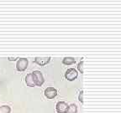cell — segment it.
<instances>
[{
    "instance_id": "obj_1",
    "label": "cell",
    "mask_w": 121,
    "mask_h": 113,
    "mask_svg": "<svg viewBox=\"0 0 121 113\" xmlns=\"http://www.w3.org/2000/svg\"><path fill=\"white\" fill-rule=\"evenodd\" d=\"M78 76V73L77 70H75L74 68H70L65 73V78L69 81H75Z\"/></svg>"
},
{
    "instance_id": "obj_2",
    "label": "cell",
    "mask_w": 121,
    "mask_h": 113,
    "mask_svg": "<svg viewBox=\"0 0 121 113\" xmlns=\"http://www.w3.org/2000/svg\"><path fill=\"white\" fill-rule=\"evenodd\" d=\"M29 61L26 58H19L16 64V69L18 71H25L28 67Z\"/></svg>"
},
{
    "instance_id": "obj_3",
    "label": "cell",
    "mask_w": 121,
    "mask_h": 113,
    "mask_svg": "<svg viewBox=\"0 0 121 113\" xmlns=\"http://www.w3.org/2000/svg\"><path fill=\"white\" fill-rule=\"evenodd\" d=\"M57 96V90L54 87H47L45 90V96L49 100L54 99Z\"/></svg>"
},
{
    "instance_id": "obj_4",
    "label": "cell",
    "mask_w": 121,
    "mask_h": 113,
    "mask_svg": "<svg viewBox=\"0 0 121 113\" xmlns=\"http://www.w3.org/2000/svg\"><path fill=\"white\" fill-rule=\"evenodd\" d=\"M25 83L30 87H34L36 85L35 76L33 73H30L25 76Z\"/></svg>"
},
{
    "instance_id": "obj_5",
    "label": "cell",
    "mask_w": 121,
    "mask_h": 113,
    "mask_svg": "<svg viewBox=\"0 0 121 113\" xmlns=\"http://www.w3.org/2000/svg\"><path fill=\"white\" fill-rule=\"evenodd\" d=\"M33 74L35 76V80H36V85L37 86H41L45 82V79H44V76L42 75V73L39 70H35L32 72Z\"/></svg>"
},
{
    "instance_id": "obj_6",
    "label": "cell",
    "mask_w": 121,
    "mask_h": 113,
    "mask_svg": "<svg viewBox=\"0 0 121 113\" xmlns=\"http://www.w3.org/2000/svg\"><path fill=\"white\" fill-rule=\"evenodd\" d=\"M68 108V105L65 101H58L56 105V109L58 113H66Z\"/></svg>"
},
{
    "instance_id": "obj_7",
    "label": "cell",
    "mask_w": 121,
    "mask_h": 113,
    "mask_svg": "<svg viewBox=\"0 0 121 113\" xmlns=\"http://www.w3.org/2000/svg\"><path fill=\"white\" fill-rule=\"evenodd\" d=\"M51 60V57H35V62L40 66H44L47 65Z\"/></svg>"
},
{
    "instance_id": "obj_8",
    "label": "cell",
    "mask_w": 121,
    "mask_h": 113,
    "mask_svg": "<svg viewBox=\"0 0 121 113\" xmlns=\"http://www.w3.org/2000/svg\"><path fill=\"white\" fill-rule=\"evenodd\" d=\"M76 62V60L72 57H65L62 60L63 65H71L74 64Z\"/></svg>"
},
{
    "instance_id": "obj_9",
    "label": "cell",
    "mask_w": 121,
    "mask_h": 113,
    "mask_svg": "<svg viewBox=\"0 0 121 113\" xmlns=\"http://www.w3.org/2000/svg\"><path fill=\"white\" fill-rule=\"evenodd\" d=\"M78 112V106L76 104H71L68 105V108L66 110V113H77Z\"/></svg>"
},
{
    "instance_id": "obj_10",
    "label": "cell",
    "mask_w": 121,
    "mask_h": 113,
    "mask_svg": "<svg viewBox=\"0 0 121 113\" xmlns=\"http://www.w3.org/2000/svg\"><path fill=\"white\" fill-rule=\"evenodd\" d=\"M11 108L9 105H1L0 106V113H10Z\"/></svg>"
},
{
    "instance_id": "obj_11",
    "label": "cell",
    "mask_w": 121,
    "mask_h": 113,
    "mask_svg": "<svg viewBox=\"0 0 121 113\" xmlns=\"http://www.w3.org/2000/svg\"><path fill=\"white\" fill-rule=\"evenodd\" d=\"M83 65H84V60L81 61V62H80L79 64H78V70H79V71L81 72L82 74L83 73Z\"/></svg>"
},
{
    "instance_id": "obj_12",
    "label": "cell",
    "mask_w": 121,
    "mask_h": 113,
    "mask_svg": "<svg viewBox=\"0 0 121 113\" xmlns=\"http://www.w3.org/2000/svg\"><path fill=\"white\" fill-rule=\"evenodd\" d=\"M78 100L81 103H83V90H81L79 93V96H78Z\"/></svg>"
},
{
    "instance_id": "obj_13",
    "label": "cell",
    "mask_w": 121,
    "mask_h": 113,
    "mask_svg": "<svg viewBox=\"0 0 121 113\" xmlns=\"http://www.w3.org/2000/svg\"><path fill=\"white\" fill-rule=\"evenodd\" d=\"M19 60V58H18V57H14V58L9 57V60H10V61H14V60Z\"/></svg>"
}]
</instances>
